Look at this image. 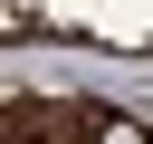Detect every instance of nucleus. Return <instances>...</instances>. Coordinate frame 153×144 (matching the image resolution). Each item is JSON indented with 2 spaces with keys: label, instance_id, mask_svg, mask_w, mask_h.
I'll use <instances>...</instances> for the list:
<instances>
[{
  "label": "nucleus",
  "instance_id": "1",
  "mask_svg": "<svg viewBox=\"0 0 153 144\" xmlns=\"http://www.w3.org/2000/svg\"><path fill=\"white\" fill-rule=\"evenodd\" d=\"M96 144H143L134 125H115V115H96Z\"/></svg>",
  "mask_w": 153,
  "mask_h": 144
}]
</instances>
